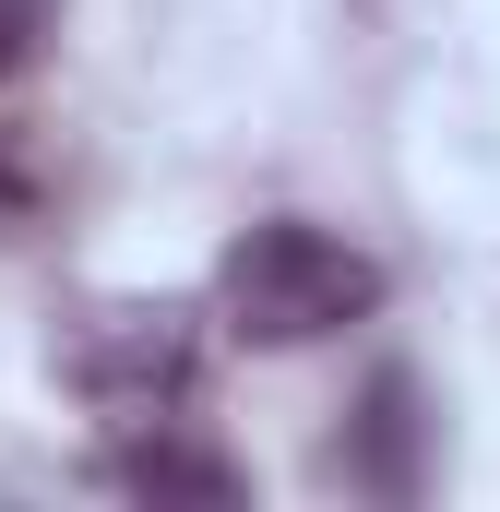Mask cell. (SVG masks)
Masks as SVG:
<instances>
[{
  "mask_svg": "<svg viewBox=\"0 0 500 512\" xmlns=\"http://www.w3.org/2000/svg\"><path fill=\"white\" fill-rule=\"evenodd\" d=\"M215 310L239 346H322V334L381 310V262L334 227H310V215H262L215 262Z\"/></svg>",
  "mask_w": 500,
  "mask_h": 512,
  "instance_id": "obj_1",
  "label": "cell"
},
{
  "mask_svg": "<svg viewBox=\"0 0 500 512\" xmlns=\"http://www.w3.org/2000/svg\"><path fill=\"white\" fill-rule=\"evenodd\" d=\"M60 382L96 417H179L203 393V322L179 298H108L60 334Z\"/></svg>",
  "mask_w": 500,
  "mask_h": 512,
  "instance_id": "obj_2",
  "label": "cell"
},
{
  "mask_svg": "<svg viewBox=\"0 0 500 512\" xmlns=\"http://www.w3.org/2000/svg\"><path fill=\"white\" fill-rule=\"evenodd\" d=\"M334 477L370 489V501H417L429 489V393H417V370H370L346 441H334Z\"/></svg>",
  "mask_w": 500,
  "mask_h": 512,
  "instance_id": "obj_3",
  "label": "cell"
},
{
  "mask_svg": "<svg viewBox=\"0 0 500 512\" xmlns=\"http://www.w3.org/2000/svg\"><path fill=\"white\" fill-rule=\"evenodd\" d=\"M108 489H131V501H155V512H239L250 501L239 453H215V441H191L167 417H143L120 453H108Z\"/></svg>",
  "mask_w": 500,
  "mask_h": 512,
  "instance_id": "obj_4",
  "label": "cell"
},
{
  "mask_svg": "<svg viewBox=\"0 0 500 512\" xmlns=\"http://www.w3.org/2000/svg\"><path fill=\"white\" fill-rule=\"evenodd\" d=\"M48 12H60V0H0V84H12L24 60H36V36H48Z\"/></svg>",
  "mask_w": 500,
  "mask_h": 512,
  "instance_id": "obj_5",
  "label": "cell"
},
{
  "mask_svg": "<svg viewBox=\"0 0 500 512\" xmlns=\"http://www.w3.org/2000/svg\"><path fill=\"white\" fill-rule=\"evenodd\" d=\"M24 215H36V179H24V167L0 155V227H24Z\"/></svg>",
  "mask_w": 500,
  "mask_h": 512,
  "instance_id": "obj_6",
  "label": "cell"
}]
</instances>
